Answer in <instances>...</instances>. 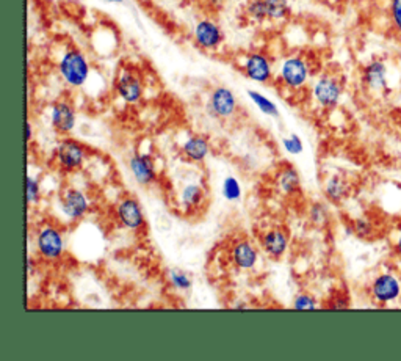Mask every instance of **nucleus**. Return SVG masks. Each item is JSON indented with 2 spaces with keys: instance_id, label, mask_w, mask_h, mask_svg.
Wrapping results in <instances>:
<instances>
[{
  "instance_id": "bb28decb",
  "label": "nucleus",
  "mask_w": 401,
  "mask_h": 361,
  "mask_svg": "<svg viewBox=\"0 0 401 361\" xmlns=\"http://www.w3.org/2000/svg\"><path fill=\"white\" fill-rule=\"evenodd\" d=\"M245 11L248 19L256 22V24H264V22L268 21L265 0H250Z\"/></svg>"
},
{
  "instance_id": "6e6552de",
  "label": "nucleus",
  "mask_w": 401,
  "mask_h": 361,
  "mask_svg": "<svg viewBox=\"0 0 401 361\" xmlns=\"http://www.w3.org/2000/svg\"><path fill=\"white\" fill-rule=\"evenodd\" d=\"M370 295L380 306H387L400 300L401 278L397 272H383L376 275L370 284Z\"/></svg>"
},
{
  "instance_id": "473e14b6",
  "label": "nucleus",
  "mask_w": 401,
  "mask_h": 361,
  "mask_svg": "<svg viewBox=\"0 0 401 361\" xmlns=\"http://www.w3.org/2000/svg\"><path fill=\"white\" fill-rule=\"evenodd\" d=\"M393 250H395L397 256L401 259V231L397 234V239L395 244H393Z\"/></svg>"
},
{
  "instance_id": "2f4dec72",
  "label": "nucleus",
  "mask_w": 401,
  "mask_h": 361,
  "mask_svg": "<svg viewBox=\"0 0 401 361\" xmlns=\"http://www.w3.org/2000/svg\"><path fill=\"white\" fill-rule=\"evenodd\" d=\"M389 19L393 30L401 38V0H389Z\"/></svg>"
},
{
  "instance_id": "f257e3e1",
  "label": "nucleus",
  "mask_w": 401,
  "mask_h": 361,
  "mask_svg": "<svg viewBox=\"0 0 401 361\" xmlns=\"http://www.w3.org/2000/svg\"><path fill=\"white\" fill-rule=\"evenodd\" d=\"M58 73L68 87L80 88L87 83L91 66L87 56L80 49H68L58 61Z\"/></svg>"
},
{
  "instance_id": "c9c22d12",
  "label": "nucleus",
  "mask_w": 401,
  "mask_h": 361,
  "mask_svg": "<svg viewBox=\"0 0 401 361\" xmlns=\"http://www.w3.org/2000/svg\"><path fill=\"white\" fill-rule=\"evenodd\" d=\"M248 308V305L246 303H237V305H234V310H246Z\"/></svg>"
},
{
  "instance_id": "423d86ee",
  "label": "nucleus",
  "mask_w": 401,
  "mask_h": 361,
  "mask_svg": "<svg viewBox=\"0 0 401 361\" xmlns=\"http://www.w3.org/2000/svg\"><path fill=\"white\" fill-rule=\"evenodd\" d=\"M311 75V65L303 56H289L279 65V80L290 90L304 88Z\"/></svg>"
},
{
  "instance_id": "c756f323",
  "label": "nucleus",
  "mask_w": 401,
  "mask_h": 361,
  "mask_svg": "<svg viewBox=\"0 0 401 361\" xmlns=\"http://www.w3.org/2000/svg\"><path fill=\"white\" fill-rule=\"evenodd\" d=\"M292 308L296 311H314V310H319L320 305L317 302V298H315L312 294L299 293L295 295V298H293Z\"/></svg>"
},
{
  "instance_id": "b1692460",
  "label": "nucleus",
  "mask_w": 401,
  "mask_h": 361,
  "mask_svg": "<svg viewBox=\"0 0 401 361\" xmlns=\"http://www.w3.org/2000/svg\"><path fill=\"white\" fill-rule=\"evenodd\" d=\"M221 195L228 203H238L243 197L242 184L235 176H226L221 184Z\"/></svg>"
},
{
  "instance_id": "cd10ccee",
  "label": "nucleus",
  "mask_w": 401,
  "mask_h": 361,
  "mask_svg": "<svg viewBox=\"0 0 401 361\" xmlns=\"http://www.w3.org/2000/svg\"><path fill=\"white\" fill-rule=\"evenodd\" d=\"M26 199L27 204L32 207L41 202V181L38 176L27 174L26 179Z\"/></svg>"
},
{
  "instance_id": "0eeeda50",
  "label": "nucleus",
  "mask_w": 401,
  "mask_h": 361,
  "mask_svg": "<svg viewBox=\"0 0 401 361\" xmlns=\"http://www.w3.org/2000/svg\"><path fill=\"white\" fill-rule=\"evenodd\" d=\"M114 219L118 225L130 233H141L146 228V214L141 203L134 197L121 198L114 206Z\"/></svg>"
},
{
  "instance_id": "aec40b11",
  "label": "nucleus",
  "mask_w": 401,
  "mask_h": 361,
  "mask_svg": "<svg viewBox=\"0 0 401 361\" xmlns=\"http://www.w3.org/2000/svg\"><path fill=\"white\" fill-rule=\"evenodd\" d=\"M323 194L333 204H341L351 194V184L342 174H331L323 182Z\"/></svg>"
},
{
  "instance_id": "9d476101",
  "label": "nucleus",
  "mask_w": 401,
  "mask_h": 361,
  "mask_svg": "<svg viewBox=\"0 0 401 361\" xmlns=\"http://www.w3.org/2000/svg\"><path fill=\"white\" fill-rule=\"evenodd\" d=\"M205 109L212 115V117L218 118V120L232 118L238 110L237 96L229 87L221 85V87L213 88L212 93L209 95V99H207Z\"/></svg>"
},
{
  "instance_id": "f3484780",
  "label": "nucleus",
  "mask_w": 401,
  "mask_h": 361,
  "mask_svg": "<svg viewBox=\"0 0 401 361\" xmlns=\"http://www.w3.org/2000/svg\"><path fill=\"white\" fill-rule=\"evenodd\" d=\"M260 253L257 245L250 239L237 241L229 250L230 263L238 271H254L259 264Z\"/></svg>"
},
{
  "instance_id": "1a4fd4ad",
  "label": "nucleus",
  "mask_w": 401,
  "mask_h": 361,
  "mask_svg": "<svg viewBox=\"0 0 401 361\" xmlns=\"http://www.w3.org/2000/svg\"><path fill=\"white\" fill-rule=\"evenodd\" d=\"M114 91L117 96L124 104L135 105L143 99L144 83L141 75L130 68H122L117 80H114Z\"/></svg>"
},
{
  "instance_id": "9b49d317",
  "label": "nucleus",
  "mask_w": 401,
  "mask_h": 361,
  "mask_svg": "<svg viewBox=\"0 0 401 361\" xmlns=\"http://www.w3.org/2000/svg\"><path fill=\"white\" fill-rule=\"evenodd\" d=\"M242 69L246 78L256 83H269L273 80V63L265 52H250L245 57Z\"/></svg>"
},
{
  "instance_id": "4468645a",
  "label": "nucleus",
  "mask_w": 401,
  "mask_h": 361,
  "mask_svg": "<svg viewBox=\"0 0 401 361\" xmlns=\"http://www.w3.org/2000/svg\"><path fill=\"white\" fill-rule=\"evenodd\" d=\"M193 38L203 51H217L225 41L221 27L212 19H200L193 28Z\"/></svg>"
},
{
  "instance_id": "e433bc0d",
  "label": "nucleus",
  "mask_w": 401,
  "mask_h": 361,
  "mask_svg": "<svg viewBox=\"0 0 401 361\" xmlns=\"http://www.w3.org/2000/svg\"><path fill=\"white\" fill-rule=\"evenodd\" d=\"M104 2L113 4V5H121V4H124V0H104Z\"/></svg>"
},
{
  "instance_id": "f8f14e48",
  "label": "nucleus",
  "mask_w": 401,
  "mask_h": 361,
  "mask_svg": "<svg viewBox=\"0 0 401 361\" xmlns=\"http://www.w3.org/2000/svg\"><path fill=\"white\" fill-rule=\"evenodd\" d=\"M129 172L132 174V178L135 182L140 184V186H151L157 181V164L154 156L148 155V152H135L129 157Z\"/></svg>"
},
{
  "instance_id": "ddd939ff",
  "label": "nucleus",
  "mask_w": 401,
  "mask_h": 361,
  "mask_svg": "<svg viewBox=\"0 0 401 361\" xmlns=\"http://www.w3.org/2000/svg\"><path fill=\"white\" fill-rule=\"evenodd\" d=\"M49 118L53 130L60 135L71 134L77 126L75 107L73 103L66 101V99H60V101L50 105Z\"/></svg>"
},
{
  "instance_id": "20e7f679",
  "label": "nucleus",
  "mask_w": 401,
  "mask_h": 361,
  "mask_svg": "<svg viewBox=\"0 0 401 361\" xmlns=\"http://www.w3.org/2000/svg\"><path fill=\"white\" fill-rule=\"evenodd\" d=\"M91 209L90 197L79 187H66L58 198V212L69 224L85 219Z\"/></svg>"
},
{
  "instance_id": "6ab92c4d",
  "label": "nucleus",
  "mask_w": 401,
  "mask_h": 361,
  "mask_svg": "<svg viewBox=\"0 0 401 361\" xmlns=\"http://www.w3.org/2000/svg\"><path fill=\"white\" fill-rule=\"evenodd\" d=\"M210 142L204 135L199 134L190 135L181 147L182 156L193 164H203L210 156Z\"/></svg>"
},
{
  "instance_id": "5701e85b",
  "label": "nucleus",
  "mask_w": 401,
  "mask_h": 361,
  "mask_svg": "<svg viewBox=\"0 0 401 361\" xmlns=\"http://www.w3.org/2000/svg\"><path fill=\"white\" fill-rule=\"evenodd\" d=\"M246 93H248L251 103L256 105V109L260 113H264L265 117H269V118H279V107H277L276 103H273L268 96L260 93V91L257 90H248Z\"/></svg>"
},
{
  "instance_id": "72a5a7b5",
  "label": "nucleus",
  "mask_w": 401,
  "mask_h": 361,
  "mask_svg": "<svg viewBox=\"0 0 401 361\" xmlns=\"http://www.w3.org/2000/svg\"><path fill=\"white\" fill-rule=\"evenodd\" d=\"M26 130H27V134H26V137H27V143H32V140H33V127H32V122H30V121H27Z\"/></svg>"
},
{
  "instance_id": "2eb2a0df",
  "label": "nucleus",
  "mask_w": 401,
  "mask_h": 361,
  "mask_svg": "<svg viewBox=\"0 0 401 361\" xmlns=\"http://www.w3.org/2000/svg\"><path fill=\"white\" fill-rule=\"evenodd\" d=\"M362 83L372 93L389 91V69L383 60L375 58L362 69Z\"/></svg>"
},
{
  "instance_id": "4be33fe9",
  "label": "nucleus",
  "mask_w": 401,
  "mask_h": 361,
  "mask_svg": "<svg viewBox=\"0 0 401 361\" xmlns=\"http://www.w3.org/2000/svg\"><path fill=\"white\" fill-rule=\"evenodd\" d=\"M166 280L177 293H188L193 288V278L190 272L183 271V268L179 267H171L166 271Z\"/></svg>"
},
{
  "instance_id": "39448f33",
  "label": "nucleus",
  "mask_w": 401,
  "mask_h": 361,
  "mask_svg": "<svg viewBox=\"0 0 401 361\" xmlns=\"http://www.w3.org/2000/svg\"><path fill=\"white\" fill-rule=\"evenodd\" d=\"M312 99L325 110H333L341 104L343 96V83L333 74H321L312 85Z\"/></svg>"
},
{
  "instance_id": "412c9836",
  "label": "nucleus",
  "mask_w": 401,
  "mask_h": 361,
  "mask_svg": "<svg viewBox=\"0 0 401 361\" xmlns=\"http://www.w3.org/2000/svg\"><path fill=\"white\" fill-rule=\"evenodd\" d=\"M276 187L285 197H293L301 189V178L293 165H284L276 174Z\"/></svg>"
},
{
  "instance_id": "f03ea898",
  "label": "nucleus",
  "mask_w": 401,
  "mask_h": 361,
  "mask_svg": "<svg viewBox=\"0 0 401 361\" xmlns=\"http://www.w3.org/2000/svg\"><path fill=\"white\" fill-rule=\"evenodd\" d=\"M35 248L38 256L46 263H57L66 251L65 234L57 225L46 224L35 234Z\"/></svg>"
},
{
  "instance_id": "dca6fc26",
  "label": "nucleus",
  "mask_w": 401,
  "mask_h": 361,
  "mask_svg": "<svg viewBox=\"0 0 401 361\" xmlns=\"http://www.w3.org/2000/svg\"><path fill=\"white\" fill-rule=\"evenodd\" d=\"M290 236L282 228H269L259 237V248L265 253L268 258L281 259L289 250Z\"/></svg>"
},
{
  "instance_id": "7c9ffc66",
  "label": "nucleus",
  "mask_w": 401,
  "mask_h": 361,
  "mask_svg": "<svg viewBox=\"0 0 401 361\" xmlns=\"http://www.w3.org/2000/svg\"><path fill=\"white\" fill-rule=\"evenodd\" d=\"M282 148L290 156H299L304 151V143L301 140V137L296 134H290L282 138Z\"/></svg>"
},
{
  "instance_id": "c85d7f7f",
  "label": "nucleus",
  "mask_w": 401,
  "mask_h": 361,
  "mask_svg": "<svg viewBox=\"0 0 401 361\" xmlns=\"http://www.w3.org/2000/svg\"><path fill=\"white\" fill-rule=\"evenodd\" d=\"M351 231L354 236L360 237V239H368L375 234V225L373 221L367 217H358L353 220Z\"/></svg>"
},
{
  "instance_id": "7ed1b4c3",
  "label": "nucleus",
  "mask_w": 401,
  "mask_h": 361,
  "mask_svg": "<svg viewBox=\"0 0 401 361\" xmlns=\"http://www.w3.org/2000/svg\"><path fill=\"white\" fill-rule=\"evenodd\" d=\"M88 159V150L75 138H63L53 151V160L58 170L65 173H75L82 170Z\"/></svg>"
},
{
  "instance_id": "a211bd4d",
  "label": "nucleus",
  "mask_w": 401,
  "mask_h": 361,
  "mask_svg": "<svg viewBox=\"0 0 401 361\" xmlns=\"http://www.w3.org/2000/svg\"><path fill=\"white\" fill-rule=\"evenodd\" d=\"M207 202V192L203 184L199 182H188L181 189L177 204H179L183 212L199 211Z\"/></svg>"
},
{
  "instance_id": "f704fd0d",
  "label": "nucleus",
  "mask_w": 401,
  "mask_h": 361,
  "mask_svg": "<svg viewBox=\"0 0 401 361\" xmlns=\"http://www.w3.org/2000/svg\"><path fill=\"white\" fill-rule=\"evenodd\" d=\"M223 2H225V0H207V4L212 5V6H217V9L223 5Z\"/></svg>"
},
{
  "instance_id": "393cba45",
  "label": "nucleus",
  "mask_w": 401,
  "mask_h": 361,
  "mask_svg": "<svg viewBox=\"0 0 401 361\" xmlns=\"http://www.w3.org/2000/svg\"><path fill=\"white\" fill-rule=\"evenodd\" d=\"M307 217H309V221L314 226L319 228L326 226L331 220V212L328 204L321 202L312 203L309 206V209H307Z\"/></svg>"
},
{
  "instance_id": "a878e982",
  "label": "nucleus",
  "mask_w": 401,
  "mask_h": 361,
  "mask_svg": "<svg viewBox=\"0 0 401 361\" xmlns=\"http://www.w3.org/2000/svg\"><path fill=\"white\" fill-rule=\"evenodd\" d=\"M268 21L279 22L287 19L290 14V5L289 0H265Z\"/></svg>"
}]
</instances>
